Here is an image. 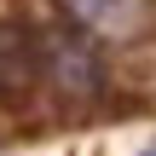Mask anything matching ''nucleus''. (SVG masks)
Instances as JSON below:
<instances>
[{
    "instance_id": "f257e3e1",
    "label": "nucleus",
    "mask_w": 156,
    "mask_h": 156,
    "mask_svg": "<svg viewBox=\"0 0 156 156\" xmlns=\"http://www.w3.org/2000/svg\"><path fill=\"white\" fill-rule=\"evenodd\" d=\"M41 52H46V75L64 93H93L98 87V58L81 46V35H46Z\"/></svg>"
},
{
    "instance_id": "f03ea898",
    "label": "nucleus",
    "mask_w": 156,
    "mask_h": 156,
    "mask_svg": "<svg viewBox=\"0 0 156 156\" xmlns=\"http://www.w3.org/2000/svg\"><path fill=\"white\" fill-rule=\"evenodd\" d=\"M58 6L93 35H139L145 17H151L145 0H58Z\"/></svg>"
},
{
    "instance_id": "7ed1b4c3",
    "label": "nucleus",
    "mask_w": 156,
    "mask_h": 156,
    "mask_svg": "<svg viewBox=\"0 0 156 156\" xmlns=\"http://www.w3.org/2000/svg\"><path fill=\"white\" fill-rule=\"evenodd\" d=\"M29 75H35V46H29L17 29H0V93L23 87Z\"/></svg>"
},
{
    "instance_id": "20e7f679",
    "label": "nucleus",
    "mask_w": 156,
    "mask_h": 156,
    "mask_svg": "<svg viewBox=\"0 0 156 156\" xmlns=\"http://www.w3.org/2000/svg\"><path fill=\"white\" fill-rule=\"evenodd\" d=\"M139 156H156V145H151V151H139Z\"/></svg>"
}]
</instances>
